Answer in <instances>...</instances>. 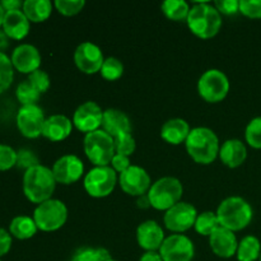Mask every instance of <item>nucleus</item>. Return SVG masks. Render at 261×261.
Segmentation results:
<instances>
[{"mask_svg":"<svg viewBox=\"0 0 261 261\" xmlns=\"http://www.w3.org/2000/svg\"><path fill=\"white\" fill-rule=\"evenodd\" d=\"M246 143L254 149H261V116L255 117L247 124L245 130Z\"/></svg>","mask_w":261,"mask_h":261,"instance_id":"nucleus-32","label":"nucleus"},{"mask_svg":"<svg viewBox=\"0 0 261 261\" xmlns=\"http://www.w3.org/2000/svg\"><path fill=\"white\" fill-rule=\"evenodd\" d=\"M12 246V237L5 229L0 228V257L4 256Z\"/></svg>","mask_w":261,"mask_h":261,"instance_id":"nucleus-43","label":"nucleus"},{"mask_svg":"<svg viewBox=\"0 0 261 261\" xmlns=\"http://www.w3.org/2000/svg\"><path fill=\"white\" fill-rule=\"evenodd\" d=\"M13 64L12 60L5 55L4 53H0V94L7 91L13 82Z\"/></svg>","mask_w":261,"mask_h":261,"instance_id":"nucleus-33","label":"nucleus"},{"mask_svg":"<svg viewBox=\"0 0 261 261\" xmlns=\"http://www.w3.org/2000/svg\"><path fill=\"white\" fill-rule=\"evenodd\" d=\"M68 219V208L58 199H50L38 204L33 213V221L38 229L43 232H54L60 229Z\"/></svg>","mask_w":261,"mask_h":261,"instance_id":"nucleus-7","label":"nucleus"},{"mask_svg":"<svg viewBox=\"0 0 261 261\" xmlns=\"http://www.w3.org/2000/svg\"><path fill=\"white\" fill-rule=\"evenodd\" d=\"M17 165L19 166L20 168L30 170V168L35 167V166L40 165V163H38L37 157H36L31 150L22 149L17 153Z\"/></svg>","mask_w":261,"mask_h":261,"instance_id":"nucleus-40","label":"nucleus"},{"mask_svg":"<svg viewBox=\"0 0 261 261\" xmlns=\"http://www.w3.org/2000/svg\"><path fill=\"white\" fill-rule=\"evenodd\" d=\"M163 261H191L195 255L193 241L185 234H171L160 249Z\"/></svg>","mask_w":261,"mask_h":261,"instance_id":"nucleus-11","label":"nucleus"},{"mask_svg":"<svg viewBox=\"0 0 261 261\" xmlns=\"http://www.w3.org/2000/svg\"><path fill=\"white\" fill-rule=\"evenodd\" d=\"M219 158L229 168H237L246 161L247 149L240 139H228L219 149Z\"/></svg>","mask_w":261,"mask_h":261,"instance_id":"nucleus-22","label":"nucleus"},{"mask_svg":"<svg viewBox=\"0 0 261 261\" xmlns=\"http://www.w3.org/2000/svg\"><path fill=\"white\" fill-rule=\"evenodd\" d=\"M240 13L251 19H260L261 0H240Z\"/></svg>","mask_w":261,"mask_h":261,"instance_id":"nucleus-37","label":"nucleus"},{"mask_svg":"<svg viewBox=\"0 0 261 261\" xmlns=\"http://www.w3.org/2000/svg\"><path fill=\"white\" fill-rule=\"evenodd\" d=\"M237 260L239 261H256L259 260L261 255V244L260 240L256 236L244 237L239 242L237 247Z\"/></svg>","mask_w":261,"mask_h":261,"instance_id":"nucleus-26","label":"nucleus"},{"mask_svg":"<svg viewBox=\"0 0 261 261\" xmlns=\"http://www.w3.org/2000/svg\"><path fill=\"white\" fill-rule=\"evenodd\" d=\"M45 115L37 105L22 106L17 115V125L19 132L25 138H35L42 135L43 125H45Z\"/></svg>","mask_w":261,"mask_h":261,"instance_id":"nucleus-12","label":"nucleus"},{"mask_svg":"<svg viewBox=\"0 0 261 261\" xmlns=\"http://www.w3.org/2000/svg\"><path fill=\"white\" fill-rule=\"evenodd\" d=\"M259 260H260V261H261V255H260V257H259Z\"/></svg>","mask_w":261,"mask_h":261,"instance_id":"nucleus-50","label":"nucleus"},{"mask_svg":"<svg viewBox=\"0 0 261 261\" xmlns=\"http://www.w3.org/2000/svg\"><path fill=\"white\" fill-rule=\"evenodd\" d=\"M182 194L184 188L181 181L176 177L166 176L152 184L147 195L152 208L167 212L173 205L180 203Z\"/></svg>","mask_w":261,"mask_h":261,"instance_id":"nucleus-5","label":"nucleus"},{"mask_svg":"<svg viewBox=\"0 0 261 261\" xmlns=\"http://www.w3.org/2000/svg\"><path fill=\"white\" fill-rule=\"evenodd\" d=\"M117 182V173L111 166L94 167L84 176V189L92 198H106L114 191Z\"/></svg>","mask_w":261,"mask_h":261,"instance_id":"nucleus-9","label":"nucleus"},{"mask_svg":"<svg viewBox=\"0 0 261 261\" xmlns=\"http://www.w3.org/2000/svg\"><path fill=\"white\" fill-rule=\"evenodd\" d=\"M103 111L101 106L93 101H87L75 110L73 115V124L82 133L96 132L102 126Z\"/></svg>","mask_w":261,"mask_h":261,"instance_id":"nucleus-15","label":"nucleus"},{"mask_svg":"<svg viewBox=\"0 0 261 261\" xmlns=\"http://www.w3.org/2000/svg\"><path fill=\"white\" fill-rule=\"evenodd\" d=\"M22 9L28 20L40 23L45 22L50 17L53 12V4L48 0H25Z\"/></svg>","mask_w":261,"mask_h":261,"instance_id":"nucleus-25","label":"nucleus"},{"mask_svg":"<svg viewBox=\"0 0 261 261\" xmlns=\"http://www.w3.org/2000/svg\"><path fill=\"white\" fill-rule=\"evenodd\" d=\"M17 165V152L8 145L0 144V171H7Z\"/></svg>","mask_w":261,"mask_h":261,"instance_id":"nucleus-39","label":"nucleus"},{"mask_svg":"<svg viewBox=\"0 0 261 261\" xmlns=\"http://www.w3.org/2000/svg\"><path fill=\"white\" fill-rule=\"evenodd\" d=\"M189 28L199 38L209 40L222 28V14L209 3H195L188 15Z\"/></svg>","mask_w":261,"mask_h":261,"instance_id":"nucleus-4","label":"nucleus"},{"mask_svg":"<svg viewBox=\"0 0 261 261\" xmlns=\"http://www.w3.org/2000/svg\"><path fill=\"white\" fill-rule=\"evenodd\" d=\"M196 218H198V212L195 206L193 204L180 201L166 212L163 223L171 232L182 233L195 226Z\"/></svg>","mask_w":261,"mask_h":261,"instance_id":"nucleus-10","label":"nucleus"},{"mask_svg":"<svg viewBox=\"0 0 261 261\" xmlns=\"http://www.w3.org/2000/svg\"><path fill=\"white\" fill-rule=\"evenodd\" d=\"M8 45H9V41H8L7 33L0 30V53H2V50L7 48Z\"/></svg>","mask_w":261,"mask_h":261,"instance_id":"nucleus-46","label":"nucleus"},{"mask_svg":"<svg viewBox=\"0 0 261 261\" xmlns=\"http://www.w3.org/2000/svg\"><path fill=\"white\" fill-rule=\"evenodd\" d=\"M161 9L168 19L180 22V20L188 19L190 5L185 0H166L161 5Z\"/></svg>","mask_w":261,"mask_h":261,"instance_id":"nucleus-28","label":"nucleus"},{"mask_svg":"<svg viewBox=\"0 0 261 261\" xmlns=\"http://www.w3.org/2000/svg\"><path fill=\"white\" fill-rule=\"evenodd\" d=\"M218 227H221V224H219L217 213H214V212H203L201 214H198L194 228L201 236L209 237Z\"/></svg>","mask_w":261,"mask_h":261,"instance_id":"nucleus-29","label":"nucleus"},{"mask_svg":"<svg viewBox=\"0 0 261 261\" xmlns=\"http://www.w3.org/2000/svg\"><path fill=\"white\" fill-rule=\"evenodd\" d=\"M84 153L94 167L109 166L116 154L115 140L103 130H96L84 137Z\"/></svg>","mask_w":261,"mask_h":261,"instance_id":"nucleus-6","label":"nucleus"},{"mask_svg":"<svg viewBox=\"0 0 261 261\" xmlns=\"http://www.w3.org/2000/svg\"><path fill=\"white\" fill-rule=\"evenodd\" d=\"M130 166H132V163H130L129 157L122 154H117V153L114 155V158H112L111 161L112 170H114L116 173H119V175H121L122 172H125Z\"/></svg>","mask_w":261,"mask_h":261,"instance_id":"nucleus-42","label":"nucleus"},{"mask_svg":"<svg viewBox=\"0 0 261 261\" xmlns=\"http://www.w3.org/2000/svg\"><path fill=\"white\" fill-rule=\"evenodd\" d=\"M27 81L30 82L41 94L45 93V92L50 88V76H48L47 73L40 70V69L33 71V73H31Z\"/></svg>","mask_w":261,"mask_h":261,"instance_id":"nucleus-38","label":"nucleus"},{"mask_svg":"<svg viewBox=\"0 0 261 261\" xmlns=\"http://www.w3.org/2000/svg\"><path fill=\"white\" fill-rule=\"evenodd\" d=\"M119 184L125 194L132 196H142L149 191L150 176L140 166H130L119 176Z\"/></svg>","mask_w":261,"mask_h":261,"instance_id":"nucleus-13","label":"nucleus"},{"mask_svg":"<svg viewBox=\"0 0 261 261\" xmlns=\"http://www.w3.org/2000/svg\"><path fill=\"white\" fill-rule=\"evenodd\" d=\"M189 155L200 165H211L219 154V139L209 127H194L185 142Z\"/></svg>","mask_w":261,"mask_h":261,"instance_id":"nucleus-1","label":"nucleus"},{"mask_svg":"<svg viewBox=\"0 0 261 261\" xmlns=\"http://www.w3.org/2000/svg\"><path fill=\"white\" fill-rule=\"evenodd\" d=\"M99 73H101L102 78L106 79V81H117L124 74V65L117 58H107L105 59Z\"/></svg>","mask_w":261,"mask_h":261,"instance_id":"nucleus-30","label":"nucleus"},{"mask_svg":"<svg viewBox=\"0 0 261 261\" xmlns=\"http://www.w3.org/2000/svg\"><path fill=\"white\" fill-rule=\"evenodd\" d=\"M86 2L84 0H56L55 8L59 13L66 17H71L83 10Z\"/></svg>","mask_w":261,"mask_h":261,"instance_id":"nucleus-36","label":"nucleus"},{"mask_svg":"<svg viewBox=\"0 0 261 261\" xmlns=\"http://www.w3.org/2000/svg\"><path fill=\"white\" fill-rule=\"evenodd\" d=\"M137 241L145 251H157L165 241V232L155 221H145L138 226Z\"/></svg>","mask_w":261,"mask_h":261,"instance_id":"nucleus-17","label":"nucleus"},{"mask_svg":"<svg viewBox=\"0 0 261 261\" xmlns=\"http://www.w3.org/2000/svg\"><path fill=\"white\" fill-rule=\"evenodd\" d=\"M73 130V121L65 115H53L46 119L43 125L42 135L51 142H61L65 140Z\"/></svg>","mask_w":261,"mask_h":261,"instance_id":"nucleus-21","label":"nucleus"},{"mask_svg":"<svg viewBox=\"0 0 261 261\" xmlns=\"http://www.w3.org/2000/svg\"><path fill=\"white\" fill-rule=\"evenodd\" d=\"M56 180L54 177L53 170L42 165L25 171L23 176V191L27 199L32 203L41 204L50 200L56 188Z\"/></svg>","mask_w":261,"mask_h":261,"instance_id":"nucleus-3","label":"nucleus"},{"mask_svg":"<svg viewBox=\"0 0 261 261\" xmlns=\"http://www.w3.org/2000/svg\"><path fill=\"white\" fill-rule=\"evenodd\" d=\"M209 245H211L212 251L217 256L223 257V259H229L236 255L237 247H239L234 232L223 228V227H218L209 236Z\"/></svg>","mask_w":261,"mask_h":261,"instance_id":"nucleus-19","label":"nucleus"},{"mask_svg":"<svg viewBox=\"0 0 261 261\" xmlns=\"http://www.w3.org/2000/svg\"><path fill=\"white\" fill-rule=\"evenodd\" d=\"M4 17H5V10L3 9L2 4H0V25H3V22H4Z\"/></svg>","mask_w":261,"mask_h":261,"instance_id":"nucleus-48","label":"nucleus"},{"mask_svg":"<svg viewBox=\"0 0 261 261\" xmlns=\"http://www.w3.org/2000/svg\"><path fill=\"white\" fill-rule=\"evenodd\" d=\"M103 54L97 45L92 42H82L74 51V63L84 74H96L103 65Z\"/></svg>","mask_w":261,"mask_h":261,"instance_id":"nucleus-14","label":"nucleus"},{"mask_svg":"<svg viewBox=\"0 0 261 261\" xmlns=\"http://www.w3.org/2000/svg\"><path fill=\"white\" fill-rule=\"evenodd\" d=\"M109 261H116V260H114V259H110Z\"/></svg>","mask_w":261,"mask_h":261,"instance_id":"nucleus-49","label":"nucleus"},{"mask_svg":"<svg viewBox=\"0 0 261 261\" xmlns=\"http://www.w3.org/2000/svg\"><path fill=\"white\" fill-rule=\"evenodd\" d=\"M217 217L221 227L232 232L242 231L252 221L254 211L247 200L241 196H229L219 204Z\"/></svg>","mask_w":261,"mask_h":261,"instance_id":"nucleus-2","label":"nucleus"},{"mask_svg":"<svg viewBox=\"0 0 261 261\" xmlns=\"http://www.w3.org/2000/svg\"><path fill=\"white\" fill-rule=\"evenodd\" d=\"M53 173L56 182L71 185L81 180L84 173V165L81 158L76 155L65 154L54 163Z\"/></svg>","mask_w":261,"mask_h":261,"instance_id":"nucleus-16","label":"nucleus"},{"mask_svg":"<svg viewBox=\"0 0 261 261\" xmlns=\"http://www.w3.org/2000/svg\"><path fill=\"white\" fill-rule=\"evenodd\" d=\"M0 4L5 12H13V10H19L20 8H23V3L19 0H3Z\"/></svg>","mask_w":261,"mask_h":261,"instance_id":"nucleus-44","label":"nucleus"},{"mask_svg":"<svg viewBox=\"0 0 261 261\" xmlns=\"http://www.w3.org/2000/svg\"><path fill=\"white\" fill-rule=\"evenodd\" d=\"M37 229L33 218L25 216L15 217L10 223V234H13L18 240L31 239L35 236Z\"/></svg>","mask_w":261,"mask_h":261,"instance_id":"nucleus-27","label":"nucleus"},{"mask_svg":"<svg viewBox=\"0 0 261 261\" xmlns=\"http://www.w3.org/2000/svg\"><path fill=\"white\" fill-rule=\"evenodd\" d=\"M70 261H74V260H73V259H71V260H70Z\"/></svg>","mask_w":261,"mask_h":261,"instance_id":"nucleus-51","label":"nucleus"},{"mask_svg":"<svg viewBox=\"0 0 261 261\" xmlns=\"http://www.w3.org/2000/svg\"><path fill=\"white\" fill-rule=\"evenodd\" d=\"M138 206H139V208H143V209L150 206L149 199H148L147 194H145V195L139 196V199H138Z\"/></svg>","mask_w":261,"mask_h":261,"instance_id":"nucleus-47","label":"nucleus"},{"mask_svg":"<svg viewBox=\"0 0 261 261\" xmlns=\"http://www.w3.org/2000/svg\"><path fill=\"white\" fill-rule=\"evenodd\" d=\"M40 96V92H38L28 81L22 82V83L17 87V98L23 106L36 105V102L38 101Z\"/></svg>","mask_w":261,"mask_h":261,"instance_id":"nucleus-31","label":"nucleus"},{"mask_svg":"<svg viewBox=\"0 0 261 261\" xmlns=\"http://www.w3.org/2000/svg\"><path fill=\"white\" fill-rule=\"evenodd\" d=\"M213 5L221 14L233 15L240 12L239 0H217V2H214Z\"/></svg>","mask_w":261,"mask_h":261,"instance_id":"nucleus-41","label":"nucleus"},{"mask_svg":"<svg viewBox=\"0 0 261 261\" xmlns=\"http://www.w3.org/2000/svg\"><path fill=\"white\" fill-rule=\"evenodd\" d=\"M139 261H163L162 256H161L160 252L157 251H145L142 255Z\"/></svg>","mask_w":261,"mask_h":261,"instance_id":"nucleus-45","label":"nucleus"},{"mask_svg":"<svg viewBox=\"0 0 261 261\" xmlns=\"http://www.w3.org/2000/svg\"><path fill=\"white\" fill-rule=\"evenodd\" d=\"M191 129L184 119H171L163 124L161 129V137L166 143L172 145H178L185 143L190 134Z\"/></svg>","mask_w":261,"mask_h":261,"instance_id":"nucleus-24","label":"nucleus"},{"mask_svg":"<svg viewBox=\"0 0 261 261\" xmlns=\"http://www.w3.org/2000/svg\"><path fill=\"white\" fill-rule=\"evenodd\" d=\"M198 92L201 98L211 103L223 101L229 92V81L218 69H209L199 78Z\"/></svg>","mask_w":261,"mask_h":261,"instance_id":"nucleus-8","label":"nucleus"},{"mask_svg":"<svg viewBox=\"0 0 261 261\" xmlns=\"http://www.w3.org/2000/svg\"><path fill=\"white\" fill-rule=\"evenodd\" d=\"M12 64L18 71L25 74H31L38 70L41 65L40 51L32 45L23 43L15 47L12 54Z\"/></svg>","mask_w":261,"mask_h":261,"instance_id":"nucleus-18","label":"nucleus"},{"mask_svg":"<svg viewBox=\"0 0 261 261\" xmlns=\"http://www.w3.org/2000/svg\"><path fill=\"white\" fill-rule=\"evenodd\" d=\"M111 255L106 249H91L84 247L81 249L73 256L74 261H109Z\"/></svg>","mask_w":261,"mask_h":261,"instance_id":"nucleus-34","label":"nucleus"},{"mask_svg":"<svg viewBox=\"0 0 261 261\" xmlns=\"http://www.w3.org/2000/svg\"><path fill=\"white\" fill-rule=\"evenodd\" d=\"M114 140H115V150H116L117 154H122V155H126V157H130V155L135 152L137 143H135V139L133 138V135L130 134V133L119 135V137L114 138Z\"/></svg>","mask_w":261,"mask_h":261,"instance_id":"nucleus-35","label":"nucleus"},{"mask_svg":"<svg viewBox=\"0 0 261 261\" xmlns=\"http://www.w3.org/2000/svg\"><path fill=\"white\" fill-rule=\"evenodd\" d=\"M3 31L7 33L8 37L14 38V40H22L30 32V20L25 17L23 10L5 12Z\"/></svg>","mask_w":261,"mask_h":261,"instance_id":"nucleus-23","label":"nucleus"},{"mask_svg":"<svg viewBox=\"0 0 261 261\" xmlns=\"http://www.w3.org/2000/svg\"><path fill=\"white\" fill-rule=\"evenodd\" d=\"M102 130L112 138L132 132V124L126 115L116 109H109L103 111Z\"/></svg>","mask_w":261,"mask_h":261,"instance_id":"nucleus-20","label":"nucleus"}]
</instances>
